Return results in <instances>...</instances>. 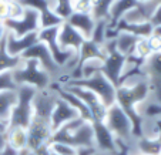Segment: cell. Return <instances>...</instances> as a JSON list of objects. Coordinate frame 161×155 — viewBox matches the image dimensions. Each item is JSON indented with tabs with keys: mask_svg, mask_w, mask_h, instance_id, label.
<instances>
[{
	"mask_svg": "<svg viewBox=\"0 0 161 155\" xmlns=\"http://www.w3.org/2000/svg\"><path fill=\"white\" fill-rule=\"evenodd\" d=\"M107 27H108V20H97L96 23V27L93 30V34H91V39L94 43L103 46L106 43V31H107Z\"/></svg>",
	"mask_w": 161,
	"mask_h": 155,
	"instance_id": "cell-27",
	"label": "cell"
},
{
	"mask_svg": "<svg viewBox=\"0 0 161 155\" xmlns=\"http://www.w3.org/2000/svg\"><path fill=\"white\" fill-rule=\"evenodd\" d=\"M4 145H6V135H4V132H0V149Z\"/></svg>",
	"mask_w": 161,
	"mask_h": 155,
	"instance_id": "cell-37",
	"label": "cell"
},
{
	"mask_svg": "<svg viewBox=\"0 0 161 155\" xmlns=\"http://www.w3.org/2000/svg\"><path fill=\"white\" fill-rule=\"evenodd\" d=\"M94 58L104 61V58H106V50H104L103 46L94 43L93 40H84V43L81 44L79 53H77V61H76V66H74L73 70L79 68L83 63H86V61L94 60Z\"/></svg>",
	"mask_w": 161,
	"mask_h": 155,
	"instance_id": "cell-18",
	"label": "cell"
},
{
	"mask_svg": "<svg viewBox=\"0 0 161 155\" xmlns=\"http://www.w3.org/2000/svg\"><path fill=\"white\" fill-rule=\"evenodd\" d=\"M36 88L29 85L17 87V101L12 110L7 127L27 128L33 117V97L36 94Z\"/></svg>",
	"mask_w": 161,
	"mask_h": 155,
	"instance_id": "cell-5",
	"label": "cell"
},
{
	"mask_svg": "<svg viewBox=\"0 0 161 155\" xmlns=\"http://www.w3.org/2000/svg\"><path fill=\"white\" fill-rule=\"evenodd\" d=\"M23 64V58L20 56H12L6 50V36L0 41V73L14 71Z\"/></svg>",
	"mask_w": 161,
	"mask_h": 155,
	"instance_id": "cell-21",
	"label": "cell"
},
{
	"mask_svg": "<svg viewBox=\"0 0 161 155\" xmlns=\"http://www.w3.org/2000/svg\"><path fill=\"white\" fill-rule=\"evenodd\" d=\"M64 21H67L77 31H80L86 40L91 39V34H93V30H94L96 23H97V20L93 17L91 13H80V12H73L69 16V19Z\"/></svg>",
	"mask_w": 161,
	"mask_h": 155,
	"instance_id": "cell-17",
	"label": "cell"
},
{
	"mask_svg": "<svg viewBox=\"0 0 161 155\" xmlns=\"http://www.w3.org/2000/svg\"><path fill=\"white\" fill-rule=\"evenodd\" d=\"M138 4L137 0H116L114 3H113L111 9H110V14H108V24L111 27L117 24V21L121 20L123 16L131 10L133 7H136Z\"/></svg>",
	"mask_w": 161,
	"mask_h": 155,
	"instance_id": "cell-22",
	"label": "cell"
},
{
	"mask_svg": "<svg viewBox=\"0 0 161 155\" xmlns=\"http://www.w3.org/2000/svg\"><path fill=\"white\" fill-rule=\"evenodd\" d=\"M6 33H7V30H6V27H4V23L3 21H0V41L4 39Z\"/></svg>",
	"mask_w": 161,
	"mask_h": 155,
	"instance_id": "cell-35",
	"label": "cell"
},
{
	"mask_svg": "<svg viewBox=\"0 0 161 155\" xmlns=\"http://www.w3.org/2000/svg\"><path fill=\"white\" fill-rule=\"evenodd\" d=\"M117 31H124V33L133 34L138 39H148L153 34V26L150 21H143V23H127L124 20H119L114 26Z\"/></svg>",
	"mask_w": 161,
	"mask_h": 155,
	"instance_id": "cell-19",
	"label": "cell"
},
{
	"mask_svg": "<svg viewBox=\"0 0 161 155\" xmlns=\"http://www.w3.org/2000/svg\"><path fill=\"white\" fill-rule=\"evenodd\" d=\"M39 33V31H37ZM37 33H30L25 37H16L13 33H6V50L12 56H21L26 50H29L33 44L39 41Z\"/></svg>",
	"mask_w": 161,
	"mask_h": 155,
	"instance_id": "cell-16",
	"label": "cell"
},
{
	"mask_svg": "<svg viewBox=\"0 0 161 155\" xmlns=\"http://www.w3.org/2000/svg\"><path fill=\"white\" fill-rule=\"evenodd\" d=\"M153 54V50L148 44V39H138L134 46L133 50V57H136L137 60H141V61H146L150 56Z\"/></svg>",
	"mask_w": 161,
	"mask_h": 155,
	"instance_id": "cell-26",
	"label": "cell"
},
{
	"mask_svg": "<svg viewBox=\"0 0 161 155\" xmlns=\"http://www.w3.org/2000/svg\"><path fill=\"white\" fill-rule=\"evenodd\" d=\"M84 37L81 36L80 31H77L73 26H70L67 21H63L58 26V34H57V41L58 46L63 50H69L73 53H79L81 44L84 43Z\"/></svg>",
	"mask_w": 161,
	"mask_h": 155,
	"instance_id": "cell-14",
	"label": "cell"
},
{
	"mask_svg": "<svg viewBox=\"0 0 161 155\" xmlns=\"http://www.w3.org/2000/svg\"><path fill=\"white\" fill-rule=\"evenodd\" d=\"M0 155H20V152H17L16 149H13L12 147H9L6 144L3 148L0 149Z\"/></svg>",
	"mask_w": 161,
	"mask_h": 155,
	"instance_id": "cell-34",
	"label": "cell"
},
{
	"mask_svg": "<svg viewBox=\"0 0 161 155\" xmlns=\"http://www.w3.org/2000/svg\"><path fill=\"white\" fill-rule=\"evenodd\" d=\"M116 0H93L91 14L96 20H108L110 9Z\"/></svg>",
	"mask_w": 161,
	"mask_h": 155,
	"instance_id": "cell-25",
	"label": "cell"
},
{
	"mask_svg": "<svg viewBox=\"0 0 161 155\" xmlns=\"http://www.w3.org/2000/svg\"><path fill=\"white\" fill-rule=\"evenodd\" d=\"M138 3H150V2H154V0H137Z\"/></svg>",
	"mask_w": 161,
	"mask_h": 155,
	"instance_id": "cell-40",
	"label": "cell"
},
{
	"mask_svg": "<svg viewBox=\"0 0 161 155\" xmlns=\"http://www.w3.org/2000/svg\"><path fill=\"white\" fill-rule=\"evenodd\" d=\"M151 36L160 37V39H161V26H158V27H153V34H151Z\"/></svg>",
	"mask_w": 161,
	"mask_h": 155,
	"instance_id": "cell-36",
	"label": "cell"
},
{
	"mask_svg": "<svg viewBox=\"0 0 161 155\" xmlns=\"http://www.w3.org/2000/svg\"><path fill=\"white\" fill-rule=\"evenodd\" d=\"M17 101V90L0 91V121L7 124L12 114V110Z\"/></svg>",
	"mask_w": 161,
	"mask_h": 155,
	"instance_id": "cell-23",
	"label": "cell"
},
{
	"mask_svg": "<svg viewBox=\"0 0 161 155\" xmlns=\"http://www.w3.org/2000/svg\"><path fill=\"white\" fill-rule=\"evenodd\" d=\"M26 130H27V149L29 151H34L39 147L50 144V140H52V135H53L50 121L37 118V117H31V121Z\"/></svg>",
	"mask_w": 161,
	"mask_h": 155,
	"instance_id": "cell-9",
	"label": "cell"
},
{
	"mask_svg": "<svg viewBox=\"0 0 161 155\" xmlns=\"http://www.w3.org/2000/svg\"><path fill=\"white\" fill-rule=\"evenodd\" d=\"M155 3H157V4H160V3H161V0H155Z\"/></svg>",
	"mask_w": 161,
	"mask_h": 155,
	"instance_id": "cell-42",
	"label": "cell"
},
{
	"mask_svg": "<svg viewBox=\"0 0 161 155\" xmlns=\"http://www.w3.org/2000/svg\"><path fill=\"white\" fill-rule=\"evenodd\" d=\"M50 142H63L74 148H96L93 122L86 121L81 117L71 120L52 135Z\"/></svg>",
	"mask_w": 161,
	"mask_h": 155,
	"instance_id": "cell-1",
	"label": "cell"
},
{
	"mask_svg": "<svg viewBox=\"0 0 161 155\" xmlns=\"http://www.w3.org/2000/svg\"><path fill=\"white\" fill-rule=\"evenodd\" d=\"M150 24L153 26V27H158V26H161V3L157 4L154 9V12H153L151 17H150Z\"/></svg>",
	"mask_w": 161,
	"mask_h": 155,
	"instance_id": "cell-31",
	"label": "cell"
},
{
	"mask_svg": "<svg viewBox=\"0 0 161 155\" xmlns=\"http://www.w3.org/2000/svg\"><path fill=\"white\" fill-rule=\"evenodd\" d=\"M91 155H117V154H110V152H103V151H96Z\"/></svg>",
	"mask_w": 161,
	"mask_h": 155,
	"instance_id": "cell-38",
	"label": "cell"
},
{
	"mask_svg": "<svg viewBox=\"0 0 161 155\" xmlns=\"http://www.w3.org/2000/svg\"><path fill=\"white\" fill-rule=\"evenodd\" d=\"M64 88H67L70 93H73L76 97H79L83 103L86 104V107L88 108L91 114V122L93 121H104V117L107 113V107L100 101V98L91 93L87 88L79 87V85H63Z\"/></svg>",
	"mask_w": 161,
	"mask_h": 155,
	"instance_id": "cell-10",
	"label": "cell"
},
{
	"mask_svg": "<svg viewBox=\"0 0 161 155\" xmlns=\"http://www.w3.org/2000/svg\"><path fill=\"white\" fill-rule=\"evenodd\" d=\"M93 130H94V147L97 151L119 154L117 140L107 128L104 121H93Z\"/></svg>",
	"mask_w": 161,
	"mask_h": 155,
	"instance_id": "cell-13",
	"label": "cell"
},
{
	"mask_svg": "<svg viewBox=\"0 0 161 155\" xmlns=\"http://www.w3.org/2000/svg\"><path fill=\"white\" fill-rule=\"evenodd\" d=\"M7 31L13 33L16 37H25L30 33H37L42 29L40 14L30 7H25V13L19 19H7L3 21Z\"/></svg>",
	"mask_w": 161,
	"mask_h": 155,
	"instance_id": "cell-8",
	"label": "cell"
},
{
	"mask_svg": "<svg viewBox=\"0 0 161 155\" xmlns=\"http://www.w3.org/2000/svg\"><path fill=\"white\" fill-rule=\"evenodd\" d=\"M103 47H104V50H106V58H104L103 64H101L100 73H103L104 76L117 87L120 83V78H121V76H123V71H124V66H125L127 57L116 50V43H114V40L106 41L103 44Z\"/></svg>",
	"mask_w": 161,
	"mask_h": 155,
	"instance_id": "cell-7",
	"label": "cell"
},
{
	"mask_svg": "<svg viewBox=\"0 0 161 155\" xmlns=\"http://www.w3.org/2000/svg\"><path fill=\"white\" fill-rule=\"evenodd\" d=\"M4 135H6V144L17 152L27 149V130L26 128L7 127Z\"/></svg>",
	"mask_w": 161,
	"mask_h": 155,
	"instance_id": "cell-20",
	"label": "cell"
},
{
	"mask_svg": "<svg viewBox=\"0 0 161 155\" xmlns=\"http://www.w3.org/2000/svg\"><path fill=\"white\" fill-rule=\"evenodd\" d=\"M6 90H17V84L13 80V74L10 71L7 73H0V91Z\"/></svg>",
	"mask_w": 161,
	"mask_h": 155,
	"instance_id": "cell-29",
	"label": "cell"
},
{
	"mask_svg": "<svg viewBox=\"0 0 161 155\" xmlns=\"http://www.w3.org/2000/svg\"><path fill=\"white\" fill-rule=\"evenodd\" d=\"M77 117H79V114H77L76 110L58 95V100L54 105L52 117H50V125H52L53 132L57 131L58 128H61L63 125H66L67 122H70L71 120L77 118Z\"/></svg>",
	"mask_w": 161,
	"mask_h": 155,
	"instance_id": "cell-15",
	"label": "cell"
},
{
	"mask_svg": "<svg viewBox=\"0 0 161 155\" xmlns=\"http://www.w3.org/2000/svg\"><path fill=\"white\" fill-rule=\"evenodd\" d=\"M29 154H30V151H29V149H25V151L20 152V155H29Z\"/></svg>",
	"mask_w": 161,
	"mask_h": 155,
	"instance_id": "cell-41",
	"label": "cell"
},
{
	"mask_svg": "<svg viewBox=\"0 0 161 155\" xmlns=\"http://www.w3.org/2000/svg\"><path fill=\"white\" fill-rule=\"evenodd\" d=\"M50 149L53 154L56 155H76L77 149L74 147L69 145V144H63V142H50Z\"/></svg>",
	"mask_w": 161,
	"mask_h": 155,
	"instance_id": "cell-28",
	"label": "cell"
},
{
	"mask_svg": "<svg viewBox=\"0 0 161 155\" xmlns=\"http://www.w3.org/2000/svg\"><path fill=\"white\" fill-rule=\"evenodd\" d=\"M7 128V124H4L3 121H0V132H4Z\"/></svg>",
	"mask_w": 161,
	"mask_h": 155,
	"instance_id": "cell-39",
	"label": "cell"
},
{
	"mask_svg": "<svg viewBox=\"0 0 161 155\" xmlns=\"http://www.w3.org/2000/svg\"><path fill=\"white\" fill-rule=\"evenodd\" d=\"M20 57L23 58V60H36L37 63L40 64V67L50 76L53 83H58V84H61V85L69 83V76L66 74L64 68L60 67L54 61V58H53V56L50 54V51L47 50L44 43L37 41L36 44H33L29 50H26Z\"/></svg>",
	"mask_w": 161,
	"mask_h": 155,
	"instance_id": "cell-3",
	"label": "cell"
},
{
	"mask_svg": "<svg viewBox=\"0 0 161 155\" xmlns=\"http://www.w3.org/2000/svg\"><path fill=\"white\" fill-rule=\"evenodd\" d=\"M9 7L10 0H0V21H4L9 19Z\"/></svg>",
	"mask_w": 161,
	"mask_h": 155,
	"instance_id": "cell-32",
	"label": "cell"
},
{
	"mask_svg": "<svg viewBox=\"0 0 161 155\" xmlns=\"http://www.w3.org/2000/svg\"><path fill=\"white\" fill-rule=\"evenodd\" d=\"M148 44H150V47H151L153 53L161 51V39H160V37L150 36L148 37Z\"/></svg>",
	"mask_w": 161,
	"mask_h": 155,
	"instance_id": "cell-33",
	"label": "cell"
},
{
	"mask_svg": "<svg viewBox=\"0 0 161 155\" xmlns=\"http://www.w3.org/2000/svg\"><path fill=\"white\" fill-rule=\"evenodd\" d=\"M58 100V94L50 85L44 90H37L33 97V117L50 121V117Z\"/></svg>",
	"mask_w": 161,
	"mask_h": 155,
	"instance_id": "cell-11",
	"label": "cell"
},
{
	"mask_svg": "<svg viewBox=\"0 0 161 155\" xmlns=\"http://www.w3.org/2000/svg\"><path fill=\"white\" fill-rule=\"evenodd\" d=\"M104 124L113 132V135L116 137V140L119 142L128 145V147H133V142L136 140L133 122H131L130 117L124 113V110L119 104L114 103L113 105L107 107V113H106V117H104Z\"/></svg>",
	"mask_w": 161,
	"mask_h": 155,
	"instance_id": "cell-2",
	"label": "cell"
},
{
	"mask_svg": "<svg viewBox=\"0 0 161 155\" xmlns=\"http://www.w3.org/2000/svg\"><path fill=\"white\" fill-rule=\"evenodd\" d=\"M66 85H79V87L87 88L91 93H94L106 107H110L116 103L117 87L103 73H96L88 78L73 80V81H69Z\"/></svg>",
	"mask_w": 161,
	"mask_h": 155,
	"instance_id": "cell-6",
	"label": "cell"
},
{
	"mask_svg": "<svg viewBox=\"0 0 161 155\" xmlns=\"http://www.w3.org/2000/svg\"><path fill=\"white\" fill-rule=\"evenodd\" d=\"M138 37L133 36V34L124 33V31H119L117 37L114 39V43H116V50L119 53H121L123 56L128 57V56L133 54L134 46H136Z\"/></svg>",
	"mask_w": 161,
	"mask_h": 155,
	"instance_id": "cell-24",
	"label": "cell"
},
{
	"mask_svg": "<svg viewBox=\"0 0 161 155\" xmlns=\"http://www.w3.org/2000/svg\"><path fill=\"white\" fill-rule=\"evenodd\" d=\"M23 7H30L40 14V26L44 27H58L64 20H61L52 10V0H17Z\"/></svg>",
	"mask_w": 161,
	"mask_h": 155,
	"instance_id": "cell-12",
	"label": "cell"
},
{
	"mask_svg": "<svg viewBox=\"0 0 161 155\" xmlns=\"http://www.w3.org/2000/svg\"><path fill=\"white\" fill-rule=\"evenodd\" d=\"M12 74L17 87L29 85L36 90H44L49 88L53 83L50 76L40 67V64L36 60H23V64L12 71Z\"/></svg>",
	"mask_w": 161,
	"mask_h": 155,
	"instance_id": "cell-4",
	"label": "cell"
},
{
	"mask_svg": "<svg viewBox=\"0 0 161 155\" xmlns=\"http://www.w3.org/2000/svg\"><path fill=\"white\" fill-rule=\"evenodd\" d=\"M25 13V7L19 3L17 0H10L9 7V19H19Z\"/></svg>",
	"mask_w": 161,
	"mask_h": 155,
	"instance_id": "cell-30",
	"label": "cell"
}]
</instances>
